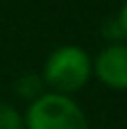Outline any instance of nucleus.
I'll use <instances>...</instances> for the list:
<instances>
[{
  "mask_svg": "<svg viewBox=\"0 0 127 129\" xmlns=\"http://www.w3.org/2000/svg\"><path fill=\"white\" fill-rule=\"evenodd\" d=\"M91 59L80 45H61L57 48L43 68V77L50 86H55L57 93L68 95L86 86L91 79Z\"/></svg>",
  "mask_w": 127,
  "mask_h": 129,
  "instance_id": "1",
  "label": "nucleus"
},
{
  "mask_svg": "<svg viewBox=\"0 0 127 129\" xmlns=\"http://www.w3.org/2000/svg\"><path fill=\"white\" fill-rule=\"evenodd\" d=\"M25 129H89V122L84 111L68 95L48 93L30 104Z\"/></svg>",
  "mask_w": 127,
  "mask_h": 129,
  "instance_id": "2",
  "label": "nucleus"
},
{
  "mask_svg": "<svg viewBox=\"0 0 127 129\" xmlns=\"http://www.w3.org/2000/svg\"><path fill=\"white\" fill-rule=\"evenodd\" d=\"M102 84L116 91L127 88V45H111L102 50L93 66Z\"/></svg>",
  "mask_w": 127,
  "mask_h": 129,
  "instance_id": "3",
  "label": "nucleus"
},
{
  "mask_svg": "<svg viewBox=\"0 0 127 129\" xmlns=\"http://www.w3.org/2000/svg\"><path fill=\"white\" fill-rule=\"evenodd\" d=\"M0 129H25V118L5 102H0Z\"/></svg>",
  "mask_w": 127,
  "mask_h": 129,
  "instance_id": "4",
  "label": "nucleus"
},
{
  "mask_svg": "<svg viewBox=\"0 0 127 129\" xmlns=\"http://www.w3.org/2000/svg\"><path fill=\"white\" fill-rule=\"evenodd\" d=\"M120 25H123V29L127 32V2L123 5V11H120Z\"/></svg>",
  "mask_w": 127,
  "mask_h": 129,
  "instance_id": "5",
  "label": "nucleus"
}]
</instances>
